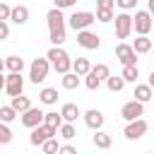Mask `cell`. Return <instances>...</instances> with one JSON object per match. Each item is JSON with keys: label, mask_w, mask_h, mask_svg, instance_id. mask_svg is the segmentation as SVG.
Here are the masks:
<instances>
[{"label": "cell", "mask_w": 154, "mask_h": 154, "mask_svg": "<svg viewBox=\"0 0 154 154\" xmlns=\"http://www.w3.org/2000/svg\"><path fill=\"white\" fill-rule=\"evenodd\" d=\"M43 123L51 125V128H60L63 125V116L55 113V111H48V113H43Z\"/></svg>", "instance_id": "83f0119b"}, {"label": "cell", "mask_w": 154, "mask_h": 154, "mask_svg": "<svg viewBox=\"0 0 154 154\" xmlns=\"http://www.w3.org/2000/svg\"><path fill=\"white\" fill-rule=\"evenodd\" d=\"M123 79L125 82H137V77H140V70H137V65H123Z\"/></svg>", "instance_id": "4316f807"}, {"label": "cell", "mask_w": 154, "mask_h": 154, "mask_svg": "<svg viewBox=\"0 0 154 154\" xmlns=\"http://www.w3.org/2000/svg\"><path fill=\"white\" fill-rule=\"evenodd\" d=\"M113 22H116V36H118L120 41H125V38L132 34V17L128 14V10H123V12H118V14L113 17Z\"/></svg>", "instance_id": "5b68a950"}, {"label": "cell", "mask_w": 154, "mask_h": 154, "mask_svg": "<svg viewBox=\"0 0 154 154\" xmlns=\"http://www.w3.org/2000/svg\"><path fill=\"white\" fill-rule=\"evenodd\" d=\"M147 10H149V12H152V17H154V0H149V2H147Z\"/></svg>", "instance_id": "60d3db41"}, {"label": "cell", "mask_w": 154, "mask_h": 154, "mask_svg": "<svg viewBox=\"0 0 154 154\" xmlns=\"http://www.w3.org/2000/svg\"><path fill=\"white\" fill-rule=\"evenodd\" d=\"M152 12L149 10H137L135 12V17H132V29L137 31V34H149L152 31Z\"/></svg>", "instance_id": "52a82bcc"}, {"label": "cell", "mask_w": 154, "mask_h": 154, "mask_svg": "<svg viewBox=\"0 0 154 154\" xmlns=\"http://www.w3.org/2000/svg\"><path fill=\"white\" fill-rule=\"evenodd\" d=\"M96 7H111V10H113V7H116V0H99Z\"/></svg>", "instance_id": "ab89813d"}, {"label": "cell", "mask_w": 154, "mask_h": 154, "mask_svg": "<svg viewBox=\"0 0 154 154\" xmlns=\"http://www.w3.org/2000/svg\"><path fill=\"white\" fill-rule=\"evenodd\" d=\"M19 116H22V125L29 128V130L43 123V111H41V108H34V106H29V108H26L24 113H19Z\"/></svg>", "instance_id": "4fadbf2b"}, {"label": "cell", "mask_w": 154, "mask_h": 154, "mask_svg": "<svg viewBox=\"0 0 154 154\" xmlns=\"http://www.w3.org/2000/svg\"><path fill=\"white\" fill-rule=\"evenodd\" d=\"M147 130H149L147 120H144V118H135V120H128V125H125L123 135H125V140H140Z\"/></svg>", "instance_id": "ba28073f"}, {"label": "cell", "mask_w": 154, "mask_h": 154, "mask_svg": "<svg viewBox=\"0 0 154 154\" xmlns=\"http://www.w3.org/2000/svg\"><path fill=\"white\" fill-rule=\"evenodd\" d=\"M12 108L17 111V113H24L29 106H31V101H29V96H24V94H17V96H12Z\"/></svg>", "instance_id": "603a6c76"}, {"label": "cell", "mask_w": 154, "mask_h": 154, "mask_svg": "<svg viewBox=\"0 0 154 154\" xmlns=\"http://www.w3.org/2000/svg\"><path fill=\"white\" fill-rule=\"evenodd\" d=\"M91 142H94V147H96V149H111V144H113V137H111L108 132H103V130H94V135H91Z\"/></svg>", "instance_id": "e0dca14e"}, {"label": "cell", "mask_w": 154, "mask_h": 154, "mask_svg": "<svg viewBox=\"0 0 154 154\" xmlns=\"http://www.w3.org/2000/svg\"><path fill=\"white\" fill-rule=\"evenodd\" d=\"M5 91L10 96H17V94L24 91V77H22V72H10L5 77Z\"/></svg>", "instance_id": "7c38bea8"}, {"label": "cell", "mask_w": 154, "mask_h": 154, "mask_svg": "<svg viewBox=\"0 0 154 154\" xmlns=\"http://www.w3.org/2000/svg\"><path fill=\"white\" fill-rule=\"evenodd\" d=\"M91 70L96 72V77H99L101 82H106V79H108V75H111V70H108V65H106V63H99V65H94Z\"/></svg>", "instance_id": "836d02e7"}, {"label": "cell", "mask_w": 154, "mask_h": 154, "mask_svg": "<svg viewBox=\"0 0 154 154\" xmlns=\"http://www.w3.org/2000/svg\"><path fill=\"white\" fill-rule=\"evenodd\" d=\"M96 22V14L94 12H87V10H79V12H72L67 17V26L75 29V31H82V29H89L91 24Z\"/></svg>", "instance_id": "277c9868"}, {"label": "cell", "mask_w": 154, "mask_h": 154, "mask_svg": "<svg viewBox=\"0 0 154 154\" xmlns=\"http://www.w3.org/2000/svg\"><path fill=\"white\" fill-rule=\"evenodd\" d=\"M53 65H51V60L48 58H34L31 60V65H29V79L34 82V84H41V82H46V77H48V70H51Z\"/></svg>", "instance_id": "3957f363"}, {"label": "cell", "mask_w": 154, "mask_h": 154, "mask_svg": "<svg viewBox=\"0 0 154 154\" xmlns=\"http://www.w3.org/2000/svg\"><path fill=\"white\" fill-rule=\"evenodd\" d=\"M46 22H48V38L53 46H63L65 43V17L60 7H53L46 12Z\"/></svg>", "instance_id": "6da1fadb"}, {"label": "cell", "mask_w": 154, "mask_h": 154, "mask_svg": "<svg viewBox=\"0 0 154 154\" xmlns=\"http://www.w3.org/2000/svg\"><path fill=\"white\" fill-rule=\"evenodd\" d=\"M77 43L82 48H87V51H96L101 46V36L89 31V29H82V31H77Z\"/></svg>", "instance_id": "30bf717a"}, {"label": "cell", "mask_w": 154, "mask_h": 154, "mask_svg": "<svg viewBox=\"0 0 154 154\" xmlns=\"http://www.w3.org/2000/svg\"><path fill=\"white\" fill-rule=\"evenodd\" d=\"M72 70H75L79 77H84V75L91 70V63H89L87 58H77V60H72Z\"/></svg>", "instance_id": "d4e9b609"}, {"label": "cell", "mask_w": 154, "mask_h": 154, "mask_svg": "<svg viewBox=\"0 0 154 154\" xmlns=\"http://www.w3.org/2000/svg\"><path fill=\"white\" fill-rule=\"evenodd\" d=\"M120 116H123V120H135V118H142V116H144V103H142V101H137V99H132V101L123 103Z\"/></svg>", "instance_id": "8fae6325"}, {"label": "cell", "mask_w": 154, "mask_h": 154, "mask_svg": "<svg viewBox=\"0 0 154 154\" xmlns=\"http://www.w3.org/2000/svg\"><path fill=\"white\" fill-rule=\"evenodd\" d=\"M125 84H128V82L123 79V75H108V79H106V87H108L111 91H123Z\"/></svg>", "instance_id": "cb8c5ba5"}, {"label": "cell", "mask_w": 154, "mask_h": 154, "mask_svg": "<svg viewBox=\"0 0 154 154\" xmlns=\"http://www.w3.org/2000/svg\"><path fill=\"white\" fill-rule=\"evenodd\" d=\"M17 116H19V113L12 108V103H10V106H0V120H5V123H12Z\"/></svg>", "instance_id": "4dcf8cb0"}, {"label": "cell", "mask_w": 154, "mask_h": 154, "mask_svg": "<svg viewBox=\"0 0 154 154\" xmlns=\"http://www.w3.org/2000/svg\"><path fill=\"white\" fill-rule=\"evenodd\" d=\"M116 5L120 10H135L137 7V0H116Z\"/></svg>", "instance_id": "e575fe53"}, {"label": "cell", "mask_w": 154, "mask_h": 154, "mask_svg": "<svg viewBox=\"0 0 154 154\" xmlns=\"http://www.w3.org/2000/svg\"><path fill=\"white\" fill-rule=\"evenodd\" d=\"M5 89V77H2V72H0V91Z\"/></svg>", "instance_id": "7bdbcfd3"}, {"label": "cell", "mask_w": 154, "mask_h": 154, "mask_svg": "<svg viewBox=\"0 0 154 154\" xmlns=\"http://www.w3.org/2000/svg\"><path fill=\"white\" fill-rule=\"evenodd\" d=\"M58 132H60V137H63V140H72V137H77L75 125H72V123H67V120H63V125L58 128Z\"/></svg>", "instance_id": "f1b7e54d"}, {"label": "cell", "mask_w": 154, "mask_h": 154, "mask_svg": "<svg viewBox=\"0 0 154 154\" xmlns=\"http://www.w3.org/2000/svg\"><path fill=\"white\" fill-rule=\"evenodd\" d=\"M84 77H87V79H84V84H87V89H89V91H96V89L101 87V79L96 77V72H94V70H89Z\"/></svg>", "instance_id": "f546056e"}, {"label": "cell", "mask_w": 154, "mask_h": 154, "mask_svg": "<svg viewBox=\"0 0 154 154\" xmlns=\"http://www.w3.org/2000/svg\"><path fill=\"white\" fill-rule=\"evenodd\" d=\"M55 2V7H60V10H67V7H72L77 0H53Z\"/></svg>", "instance_id": "74e56055"}, {"label": "cell", "mask_w": 154, "mask_h": 154, "mask_svg": "<svg viewBox=\"0 0 154 154\" xmlns=\"http://www.w3.org/2000/svg\"><path fill=\"white\" fill-rule=\"evenodd\" d=\"M10 12H12V7L7 2H0V19H10Z\"/></svg>", "instance_id": "8d00e7d4"}, {"label": "cell", "mask_w": 154, "mask_h": 154, "mask_svg": "<svg viewBox=\"0 0 154 154\" xmlns=\"http://www.w3.org/2000/svg\"><path fill=\"white\" fill-rule=\"evenodd\" d=\"M12 142V130L5 120H0V144H10Z\"/></svg>", "instance_id": "1f68e13d"}, {"label": "cell", "mask_w": 154, "mask_h": 154, "mask_svg": "<svg viewBox=\"0 0 154 154\" xmlns=\"http://www.w3.org/2000/svg\"><path fill=\"white\" fill-rule=\"evenodd\" d=\"M41 149H43L46 154H55V152H60V144H58V140H55V137H48V140L41 144Z\"/></svg>", "instance_id": "d6a6232c"}, {"label": "cell", "mask_w": 154, "mask_h": 154, "mask_svg": "<svg viewBox=\"0 0 154 154\" xmlns=\"http://www.w3.org/2000/svg\"><path fill=\"white\" fill-rule=\"evenodd\" d=\"M10 22H14V24H26L29 22V7L26 5H14L12 7V12H10Z\"/></svg>", "instance_id": "9a60e30c"}, {"label": "cell", "mask_w": 154, "mask_h": 154, "mask_svg": "<svg viewBox=\"0 0 154 154\" xmlns=\"http://www.w3.org/2000/svg\"><path fill=\"white\" fill-rule=\"evenodd\" d=\"M60 116H63V120H67V123H75V120L82 116V111H79V106H77V103H63V108H60Z\"/></svg>", "instance_id": "ac0fdd59"}, {"label": "cell", "mask_w": 154, "mask_h": 154, "mask_svg": "<svg viewBox=\"0 0 154 154\" xmlns=\"http://www.w3.org/2000/svg\"><path fill=\"white\" fill-rule=\"evenodd\" d=\"M58 135V128H51V125H46V123H41V125H36V128H31V135H29V142L34 144V147H41L48 137H55Z\"/></svg>", "instance_id": "8992f818"}, {"label": "cell", "mask_w": 154, "mask_h": 154, "mask_svg": "<svg viewBox=\"0 0 154 154\" xmlns=\"http://www.w3.org/2000/svg\"><path fill=\"white\" fill-rule=\"evenodd\" d=\"M113 17H116V12L111 7H96V22L108 24V22H113Z\"/></svg>", "instance_id": "484cf974"}, {"label": "cell", "mask_w": 154, "mask_h": 154, "mask_svg": "<svg viewBox=\"0 0 154 154\" xmlns=\"http://www.w3.org/2000/svg\"><path fill=\"white\" fill-rule=\"evenodd\" d=\"M46 58L51 60V65H53V70L58 75H65V72L72 70V58L67 55V51L63 46H51L48 53H46Z\"/></svg>", "instance_id": "7a4b0ae2"}, {"label": "cell", "mask_w": 154, "mask_h": 154, "mask_svg": "<svg viewBox=\"0 0 154 154\" xmlns=\"http://www.w3.org/2000/svg\"><path fill=\"white\" fill-rule=\"evenodd\" d=\"M152 38H149V34H140L135 41H132V48H135V53L137 55H144V53H149L152 51Z\"/></svg>", "instance_id": "2e32d148"}, {"label": "cell", "mask_w": 154, "mask_h": 154, "mask_svg": "<svg viewBox=\"0 0 154 154\" xmlns=\"http://www.w3.org/2000/svg\"><path fill=\"white\" fill-rule=\"evenodd\" d=\"M96 2H99V0H96Z\"/></svg>", "instance_id": "bcb514c9"}, {"label": "cell", "mask_w": 154, "mask_h": 154, "mask_svg": "<svg viewBox=\"0 0 154 154\" xmlns=\"http://www.w3.org/2000/svg\"><path fill=\"white\" fill-rule=\"evenodd\" d=\"M60 82H63V89H77L79 87V75L75 72V70H70V72H65V75H60Z\"/></svg>", "instance_id": "ffe728a7"}, {"label": "cell", "mask_w": 154, "mask_h": 154, "mask_svg": "<svg viewBox=\"0 0 154 154\" xmlns=\"http://www.w3.org/2000/svg\"><path fill=\"white\" fill-rule=\"evenodd\" d=\"M60 152H63V154H77V147H72V144H60Z\"/></svg>", "instance_id": "f35d334b"}, {"label": "cell", "mask_w": 154, "mask_h": 154, "mask_svg": "<svg viewBox=\"0 0 154 154\" xmlns=\"http://www.w3.org/2000/svg\"><path fill=\"white\" fill-rule=\"evenodd\" d=\"M38 101H41V103H46V106H53V103L58 101V89H53V87L41 89V91H38Z\"/></svg>", "instance_id": "44dd1931"}, {"label": "cell", "mask_w": 154, "mask_h": 154, "mask_svg": "<svg viewBox=\"0 0 154 154\" xmlns=\"http://www.w3.org/2000/svg\"><path fill=\"white\" fill-rule=\"evenodd\" d=\"M152 51H154V46H152Z\"/></svg>", "instance_id": "f6af8a7d"}, {"label": "cell", "mask_w": 154, "mask_h": 154, "mask_svg": "<svg viewBox=\"0 0 154 154\" xmlns=\"http://www.w3.org/2000/svg\"><path fill=\"white\" fill-rule=\"evenodd\" d=\"M7 36H10V24H7V19H0V41Z\"/></svg>", "instance_id": "d590c367"}, {"label": "cell", "mask_w": 154, "mask_h": 154, "mask_svg": "<svg viewBox=\"0 0 154 154\" xmlns=\"http://www.w3.org/2000/svg\"><path fill=\"white\" fill-rule=\"evenodd\" d=\"M2 67H5V60H0V72H2Z\"/></svg>", "instance_id": "ee69618b"}, {"label": "cell", "mask_w": 154, "mask_h": 154, "mask_svg": "<svg viewBox=\"0 0 154 154\" xmlns=\"http://www.w3.org/2000/svg\"><path fill=\"white\" fill-rule=\"evenodd\" d=\"M116 58L120 60V65H137V53H135L132 43L120 41V43L116 46Z\"/></svg>", "instance_id": "9c48e42d"}, {"label": "cell", "mask_w": 154, "mask_h": 154, "mask_svg": "<svg viewBox=\"0 0 154 154\" xmlns=\"http://www.w3.org/2000/svg\"><path fill=\"white\" fill-rule=\"evenodd\" d=\"M137 101H142V103H147V101H152V96H154V89L149 87V84H135V94H132Z\"/></svg>", "instance_id": "d6986e66"}, {"label": "cell", "mask_w": 154, "mask_h": 154, "mask_svg": "<svg viewBox=\"0 0 154 154\" xmlns=\"http://www.w3.org/2000/svg\"><path fill=\"white\" fill-rule=\"evenodd\" d=\"M82 116H84V125H87L89 130H101V128H103V120H106V118H103V113H101L99 108H89V111L82 113Z\"/></svg>", "instance_id": "5bb4252c"}, {"label": "cell", "mask_w": 154, "mask_h": 154, "mask_svg": "<svg viewBox=\"0 0 154 154\" xmlns=\"http://www.w3.org/2000/svg\"><path fill=\"white\" fill-rule=\"evenodd\" d=\"M5 67H7L10 72H22V70H24V58H19V55H7V58H5Z\"/></svg>", "instance_id": "7402d4cb"}, {"label": "cell", "mask_w": 154, "mask_h": 154, "mask_svg": "<svg viewBox=\"0 0 154 154\" xmlns=\"http://www.w3.org/2000/svg\"><path fill=\"white\" fill-rule=\"evenodd\" d=\"M147 84H149V87L154 89V70H152V75H149V82H147Z\"/></svg>", "instance_id": "b9f144b4"}]
</instances>
